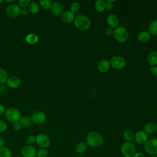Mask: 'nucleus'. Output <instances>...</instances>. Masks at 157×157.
<instances>
[{
  "mask_svg": "<svg viewBox=\"0 0 157 157\" xmlns=\"http://www.w3.org/2000/svg\"><path fill=\"white\" fill-rule=\"evenodd\" d=\"M86 143L88 146L91 147H100L104 143V138L102 136L96 131H90L86 135Z\"/></svg>",
  "mask_w": 157,
  "mask_h": 157,
  "instance_id": "f257e3e1",
  "label": "nucleus"
},
{
  "mask_svg": "<svg viewBox=\"0 0 157 157\" xmlns=\"http://www.w3.org/2000/svg\"><path fill=\"white\" fill-rule=\"evenodd\" d=\"M75 27L80 31H87L91 26V21L88 17L84 15H78L75 16L74 20Z\"/></svg>",
  "mask_w": 157,
  "mask_h": 157,
  "instance_id": "f03ea898",
  "label": "nucleus"
},
{
  "mask_svg": "<svg viewBox=\"0 0 157 157\" xmlns=\"http://www.w3.org/2000/svg\"><path fill=\"white\" fill-rule=\"evenodd\" d=\"M113 36L117 41L120 43H123L128 40L129 38V33L127 29L124 26H118L114 29Z\"/></svg>",
  "mask_w": 157,
  "mask_h": 157,
  "instance_id": "7ed1b4c3",
  "label": "nucleus"
},
{
  "mask_svg": "<svg viewBox=\"0 0 157 157\" xmlns=\"http://www.w3.org/2000/svg\"><path fill=\"white\" fill-rule=\"evenodd\" d=\"M4 117L7 121L13 123L20 120L21 113L20 110L17 108L9 107L5 110Z\"/></svg>",
  "mask_w": 157,
  "mask_h": 157,
  "instance_id": "20e7f679",
  "label": "nucleus"
},
{
  "mask_svg": "<svg viewBox=\"0 0 157 157\" xmlns=\"http://www.w3.org/2000/svg\"><path fill=\"white\" fill-rule=\"evenodd\" d=\"M136 148L132 142H125L120 147V151L124 157H132L136 153Z\"/></svg>",
  "mask_w": 157,
  "mask_h": 157,
  "instance_id": "39448f33",
  "label": "nucleus"
},
{
  "mask_svg": "<svg viewBox=\"0 0 157 157\" xmlns=\"http://www.w3.org/2000/svg\"><path fill=\"white\" fill-rule=\"evenodd\" d=\"M109 61L111 67L117 70L123 69L125 67L126 64L125 58L123 56L118 55L112 56Z\"/></svg>",
  "mask_w": 157,
  "mask_h": 157,
  "instance_id": "423d86ee",
  "label": "nucleus"
},
{
  "mask_svg": "<svg viewBox=\"0 0 157 157\" xmlns=\"http://www.w3.org/2000/svg\"><path fill=\"white\" fill-rule=\"evenodd\" d=\"M144 149L148 155L157 156V138L148 139L144 144Z\"/></svg>",
  "mask_w": 157,
  "mask_h": 157,
  "instance_id": "0eeeda50",
  "label": "nucleus"
},
{
  "mask_svg": "<svg viewBox=\"0 0 157 157\" xmlns=\"http://www.w3.org/2000/svg\"><path fill=\"white\" fill-rule=\"evenodd\" d=\"M36 143L42 148H47L48 147L51 143V140L49 136L45 133L38 134L36 136Z\"/></svg>",
  "mask_w": 157,
  "mask_h": 157,
  "instance_id": "6e6552de",
  "label": "nucleus"
},
{
  "mask_svg": "<svg viewBox=\"0 0 157 157\" xmlns=\"http://www.w3.org/2000/svg\"><path fill=\"white\" fill-rule=\"evenodd\" d=\"M32 122L36 124H42L46 121V115L41 110H37L33 113L31 117Z\"/></svg>",
  "mask_w": 157,
  "mask_h": 157,
  "instance_id": "1a4fd4ad",
  "label": "nucleus"
},
{
  "mask_svg": "<svg viewBox=\"0 0 157 157\" xmlns=\"http://www.w3.org/2000/svg\"><path fill=\"white\" fill-rule=\"evenodd\" d=\"M20 7L14 3L9 4L6 9V12L7 15L11 18L18 17L20 14Z\"/></svg>",
  "mask_w": 157,
  "mask_h": 157,
  "instance_id": "9d476101",
  "label": "nucleus"
},
{
  "mask_svg": "<svg viewBox=\"0 0 157 157\" xmlns=\"http://www.w3.org/2000/svg\"><path fill=\"white\" fill-rule=\"evenodd\" d=\"M36 148L31 145H25L21 148V154L23 157H36Z\"/></svg>",
  "mask_w": 157,
  "mask_h": 157,
  "instance_id": "9b49d317",
  "label": "nucleus"
},
{
  "mask_svg": "<svg viewBox=\"0 0 157 157\" xmlns=\"http://www.w3.org/2000/svg\"><path fill=\"white\" fill-rule=\"evenodd\" d=\"M134 140L135 142L139 145L145 144L148 140V134L144 130L137 131L134 134Z\"/></svg>",
  "mask_w": 157,
  "mask_h": 157,
  "instance_id": "f8f14e48",
  "label": "nucleus"
},
{
  "mask_svg": "<svg viewBox=\"0 0 157 157\" xmlns=\"http://www.w3.org/2000/svg\"><path fill=\"white\" fill-rule=\"evenodd\" d=\"M106 23L108 25L109 27L115 29L118 26L119 24V18L118 17L115 13H110L107 15L106 18Z\"/></svg>",
  "mask_w": 157,
  "mask_h": 157,
  "instance_id": "ddd939ff",
  "label": "nucleus"
},
{
  "mask_svg": "<svg viewBox=\"0 0 157 157\" xmlns=\"http://www.w3.org/2000/svg\"><path fill=\"white\" fill-rule=\"evenodd\" d=\"M52 13L55 16H58L61 15L63 12L64 7L63 5L58 2H52L51 8L50 9Z\"/></svg>",
  "mask_w": 157,
  "mask_h": 157,
  "instance_id": "4468645a",
  "label": "nucleus"
},
{
  "mask_svg": "<svg viewBox=\"0 0 157 157\" xmlns=\"http://www.w3.org/2000/svg\"><path fill=\"white\" fill-rule=\"evenodd\" d=\"M7 85L12 89H15L20 86L21 85V79L18 76H11L8 78L7 82Z\"/></svg>",
  "mask_w": 157,
  "mask_h": 157,
  "instance_id": "2eb2a0df",
  "label": "nucleus"
},
{
  "mask_svg": "<svg viewBox=\"0 0 157 157\" xmlns=\"http://www.w3.org/2000/svg\"><path fill=\"white\" fill-rule=\"evenodd\" d=\"M75 17V14L70 10L64 11L61 15V20L64 23H70L74 21Z\"/></svg>",
  "mask_w": 157,
  "mask_h": 157,
  "instance_id": "dca6fc26",
  "label": "nucleus"
},
{
  "mask_svg": "<svg viewBox=\"0 0 157 157\" xmlns=\"http://www.w3.org/2000/svg\"><path fill=\"white\" fill-rule=\"evenodd\" d=\"M111 67L109 60L107 59H102L98 64V69L101 72H106Z\"/></svg>",
  "mask_w": 157,
  "mask_h": 157,
  "instance_id": "f3484780",
  "label": "nucleus"
},
{
  "mask_svg": "<svg viewBox=\"0 0 157 157\" xmlns=\"http://www.w3.org/2000/svg\"><path fill=\"white\" fill-rule=\"evenodd\" d=\"M151 34L148 31L144 30L139 33L137 38L139 42L141 43H146L148 42L151 38Z\"/></svg>",
  "mask_w": 157,
  "mask_h": 157,
  "instance_id": "a211bd4d",
  "label": "nucleus"
},
{
  "mask_svg": "<svg viewBox=\"0 0 157 157\" xmlns=\"http://www.w3.org/2000/svg\"><path fill=\"white\" fill-rule=\"evenodd\" d=\"M147 63L151 66H157V51H153L150 52L147 57Z\"/></svg>",
  "mask_w": 157,
  "mask_h": 157,
  "instance_id": "6ab92c4d",
  "label": "nucleus"
},
{
  "mask_svg": "<svg viewBox=\"0 0 157 157\" xmlns=\"http://www.w3.org/2000/svg\"><path fill=\"white\" fill-rule=\"evenodd\" d=\"M88 148V145L85 142H79L75 146V151L77 153L82 154L85 153Z\"/></svg>",
  "mask_w": 157,
  "mask_h": 157,
  "instance_id": "aec40b11",
  "label": "nucleus"
},
{
  "mask_svg": "<svg viewBox=\"0 0 157 157\" xmlns=\"http://www.w3.org/2000/svg\"><path fill=\"white\" fill-rule=\"evenodd\" d=\"M25 40L28 44L33 45L38 42L39 37L37 34L34 33H29L26 36Z\"/></svg>",
  "mask_w": 157,
  "mask_h": 157,
  "instance_id": "412c9836",
  "label": "nucleus"
},
{
  "mask_svg": "<svg viewBox=\"0 0 157 157\" xmlns=\"http://www.w3.org/2000/svg\"><path fill=\"white\" fill-rule=\"evenodd\" d=\"M148 31L151 35L157 36V19L153 20L150 23L148 26Z\"/></svg>",
  "mask_w": 157,
  "mask_h": 157,
  "instance_id": "4be33fe9",
  "label": "nucleus"
},
{
  "mask_svg": "<svg viewBox=\"0 0 157 157\" xmlns=\"http://www.w3.org/2000/svg\"><path fill=\"white\" fill-rule=\"evenodd\" d=\"M144 131L147 134H151L156 131V126L155 124L151 122L147 123L145 124L144 127Z\"/></svg>",
  "mask_w": 157,
  "mask_h": 157,
  "instance_id": "5701e85b",
  "label": "nucleus"
},
{
  "mask_svg": "<svg viewBox=\"0 0 157 157\" xmlns=\"http://www.w3.org/2000/svg\"><path fill=\"white\" fill-rule=\"evenodd\" d=\"M123 137L126 142H132L134 140V133L131 129H126L123 132Z\"/></svg>",
  "mask_w": 157,
  "mask_h": 157,
  "instance_id": "b1692460",
  "label": "nucleus"
},
{
  "mask_svg": "<svg viewBox=\"0 0 157 157\" xmlns=\"http://www.w3.org/2000/svg\"><path fill=\"white\" fill-rule=\"evenodd\" d=\"M95 10L98 12H102L105 9V1L103 0H97L94 2V5Z\"/></svg>",
  "mask_w": 157,
  "mask_h": 157,
  "instance_id": "393cba45",
  "label": "nucleus"
},
{
  "mask_svg": "<svg viewBox=\"0 0 157 157\" xmlns=\"http://www.w3.org/2000/svg\"><path fill=\"white\" fill-rule=\"evenodd\" d=\"M19 121L20 122L22 127H24V128H28L33 123L31 117L27 115L21 117Z\"/></svg>",
  "mask_w": 157,
  "mask_h": 157,
  "instance_id": "a878e982",
  "label": "nucleus"
},
{
  "mask_svg": "<svg viewBox=\"0 0 157 157\" xmlns=\"http://www.w3.org/2000/svg\"><path fill=\"white\" fill-rule=\"evenodd\" d=\"M29 12L33 14H36L39 12V6L36 2H31L28 8Z\"/></svg>",
  "mask_w": 157,
  "mask_h": 157,
  "instance_id": "bb28decb",
  "label": "nucleus"
},
{
  "mask_svg": "<svg viewBox=\"0 0 157 157\" xmlns=\"http://www.w3.org/2000/svg\"><path fill=\"white\" fill-rule=\"evenodd\" d=\"M0 157H12L11 150L6 147L0 148Z\"/></svg>",
  "mask_w": 157,
  "mask_h": 157,
  "instance_id": "cd10ccee",
  "label": "nucleus"
},
{
  "mask_svg": "<svg viewBox=\"0 0 157 157\" xmlns=\"http://www.w3.org/2000/svg\"><path fill=\"white\" fill-rule=\"evenodd\" d=\"M8 75L7 72L2 68H0V84H3L7 82Z\"/></svg>",
  "mask_w": 157,
  "mask_h": 157,
  "instance_id": "c85d7f7f",
  "label": "nucleus"
},
{
  "mask_svg": "<svg viewBox=\"0 0 157 157\" xmlns=\"http://www.w3.org/2000/svg\"><path fill=\"white\" fill-rule=\"evenodd\" d=\"M52 2L50 0H40L39 1V5L44 9H49L51 8Z\"/></svg>",
  "mask_w": 157,
  "mask_h": 157,
  "instance_id": "c756f323",
  "label": "nucleus"
},
{
  "mask_svg": "<svg viewBox=\"0 0 157 157\" xmlns=\"http://www.w3.org/2000/svg\"><path fill=\"white\" fill-rule=\"evenodd\" d=\"M49 152L46 148H40L37 150L36 156L37 157H48Z\"/></svg>",
  "mask_w": 157,
  "mask_h": 157,
  "instance_id": "7c9ffc66",
  "label": "nucleus"
},
{
  "mask_svg": "<svg viewBox=\"0 0 157 157\" xmlns=\"http://www.w3.org/2000/svg\"><path fill=\"white\" fill-rule=\"evenodd\" d=\"M70 11L72 12L76 13L78 12V10L80 9V4L78 2H73L71 5H70Z\"/></svg>",
  "mask_w": 157,
  "mask_h": 157,
  "instance_id": "2f4dec72",
  "label": "nucleus"
},
{
  "mask_svg": "<svg viewBox=\"0 0 157 157\" xmlns=\"http://www.w3.org/2000/svg\"><path fill=\"white\" fill-rule=\"evenodd\" d=\"M36 136L33 135V134H30L28 135L26 138V142L28 145H33V144H34V143H36Z\"/></svg>",
  "mask_w": 157,
  "mask_h": 157,
  "instance_id": "473e14b6",
  "label": "nucleus"
},
{
  "mask_svg": "<svg viewBox=\"0 0 157 157\" xmlns=\"http://www.w3.org/2000/svg\"><path fill=\"white\" fill-rule=\"evenodd\" d=\"M7 129V123L2 120L0 119V132H5Z\"/></svg>",
  "mask_w": 157,
  "mask_h": 157,
  "instance_id": "72a5a7b5",
  "label": "nucleus"
},
{
  "mask_svg": "<svg viewBox=\"0 0 157 157\" xmlns=\"http://www.w3.org/2000/svg\"><path fill=\"white\" fill-rule=\"evenodd\" d=\"M115 1L113 0H106L105 1V9L107 10H111L113 7V2Z\"/></svg>",
  "mask_w": 157,
  "mask_h": 157,
  "instance_id": "f704fd0d",
  "label": "nucleus"
},
{
  "mask_svg": "<svg viewBox=\"0 0 157 157\" xmlns=\"http://www.w3.org/2000/svg\"><path fill=\"white\" fill-rule=\"evenodd\" d=\"M18 6L21 7H26L28 6L29 4L31 2L30 0H18Z\"/></svg>",
  "mask_w": 157,
  "mask_h": 157,
  "instance_id": "c9c22d12",
  "label": "nucleus"
},
{
  "mask_svg": "<svg viewBox=\"0 0 157 157\" xmlns=\"http://www.w3.org/2000/svg\"><path fill=\"white\" fill-rule=\"evenodd\" d=\"M12 128H13V130L18 131L21 130V129L22 128V126H21L20 122L19 121H18L12 124Z\"/></svg>",
  "mask_w": 157,
  "mask_h": 157,
  "instance_id": "e433bc0d",
  "label": "nucleus"
},
{
  "mask_svg": "<svg viewBox=\"0 0 157 157\" xmlns=\"http://www.w3.org/2000/svg\"><path fill=\"white\" fill-rule=\"evenodd\" d=\"M150 71L153 75L157 77V66H151L150 67Z\"/></svg>",
  "mask_w": 157,
  "mask_h": 157,
  "instance_id": "4c0bfd02",
  "label": "nucleus"
},
{
  "mask_svg": "<svg viewBox=\"0 0 157 157\" xmlns=\"http://www.w3.org/2000/svg\"><path fill=\"white\" fill-rule=\"evenodd\" d=\"M113 31H114V29L113 28H111L110 27H108L105 29V34L109 36H113Z\"/></svg>",
  "mask_w": 157,
  "mask_h": 157,
  "instance_id": "58836bf2",
  "label": "nucleus"
},
{
  "mask_svg": "<svg viewBox=\"0 0 157 157\" xmlns=\"http://www.w3.org/2000/svg\"><path fill=\"white\" fill-rule=\"evenodd\" d=\"M28 12L29 10L26 7H21L20 9V14H21L22 15H28Z\"/></svg>",
  "mask_w": 157,
  "mask_h": 157,
  "instance_id": "ea45409f",
  "label": "nucleus"
},
{
  "mask_svg": "<svg viewBox=\"0 0 157 157\" xmlns=\"http://www.w3.org/2000/svg\"><path fill=\"white\" fill-rule=\"evenodd\" d=\"M132 157H145V155L142 152L138 151V152H136Z\"/></svg>",
  "mask_w": 157,
  "mask_h": 157,
  "instance_id": "a19ab883",
  "label": "nucleus"
},
{
  "mask_svg": "<svg viewBox=\"0 0 157 157\" xmlns=\"http://www.w3.org/2000/svg\"><path fill=\"white\" fill-rule=\"evenodd\" d=\"M4 145H5V140L2 137L0 136V148L4 147Z\"/></svg>",
  "mask_w": 157,
  "mask_h": 157,
  "instance_id": "79ce46f5",
  "label": "nucleus"
},
{
  "mask_svg": "<svg viewBox=\"0 0 157 157\" xmlns=\"http://www.w3.org/2000/svg\"><path fill=\"white\" fill-rule=\"evenodd\" d=\"M5 112V107L3 105L0 104V115H2Z\"/></svg>",
  "mask_w": 157,
  "mask_h": 157,
  "instance_id": "37998d69",
  "label": "nucleus"
},
{
  "mask_svg": "<svg viewBox=\"0 0 157 157\" xmlns=\"http://www.w3.org/2000/svg\"><path fill=\"white\" fill-rule=\"evenodd\" d=\"M15 1H6V2H9V3H11V2H13Z\"/></svg>",
  "mask_w": 157,
  "mask_h": 157,
  "instance_id": "c03bdc74",
  "label": "nucleus"
},
{
  "mask_svg": "<svg viewBox=\"0 0 157 157\" xmlns=\"http://www.w3.org/2000/svg\"><path fill=\"white\" fill-rule=\"evenodd\" d=\"M155 126H156V131L157 132V122H156V123L155 124Z\"/></svg>",
  "mask_w": 157,
  "mask_h": 157,
  "instance_id": "a18cd8bd",
  "label": "nucleus"
},
{
  "mask_svg": "<svg viewBox=\"0 0 157 157\" xmlns=\"http://www.w3.org/2000/svg\"><path fill=\"white\" fill-rule=\"evenodd\" d=\"M3 2V1L2 0H0V5Z\"/></svg>",
  "mask_w": 157,
  "mask_h": 157,
  "instance_id": "49530a36",
  "label": "nucleus"
},
{
  "mask_svg": "<svg viewBox=\"0 0 157 157\" xmlns=\"http://www.w3.org/2000/svg\"><path fill=\"white\" fill-rule=\"evenodd\" d=\"M150 157H157V156H150Z\"/></svg>",
  "mask_w": 157,
  "mask_h": 157,
  "instance_id": "de8ad7c7",
  "label": "nucleus"
}]
</instances>
